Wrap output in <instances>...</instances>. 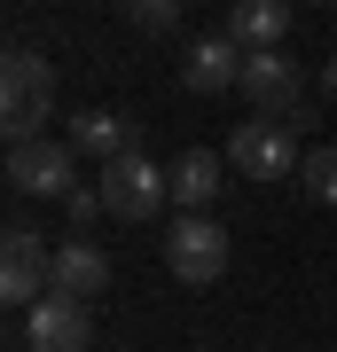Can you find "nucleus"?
<instances>
[{
	"label": "nucleus",
	"instance_id": "11",
	"mask_svg": "<svg viewBox=\"0 0 337 352\" xmlns=\"http://www.w3.org/2000/svg\"><path fill=\"white\" fill-rule=\"evenodd\" d=\"M63 141H71V157H94L102 173H110L118 157H134V126H125L118 110H87V118H71V133H63Z\"/></svg>",
	"mask_w": 337,
	"mask_h": 352
},
{
	"label": "nucleus",
	"instance_id": "10",
	"mask_svg": "<svg viewBox=\"0 0 337 352\" xmlns=\"http://www.w3.org/2000/svg\"><path fill=\"white\" fill-rule=\"evenodd\" d=\"M48 289H55V298L94 305L102 289H110V251H102V243H87V235H63V243H55V274H48Z\"/></svg>",
	"mask_w": 337,
	"mask_h": 352
},
{
	"label": "nucleus",
	"instance_id": "7",
	"mask_svg": "<svg viewBox=\"0 0 337 352\" xmlns=\"http://www.w3.org/2000/svg\"><path fill=\"white\" fill-rule=\"evenodd\" d=\"M48 274H55V243L32 235V227H8V235H0V298L32 314V305L48 298Z\"/></svg>",
	"mask_w": 337,
	"mask_h": 352
},
{
	"label": "nucleus",
	"instance_id": "8",
	"mask_svg": "<svg viewBox=\"0 0 337 352\" xmlns=\"http://www.w3.org/2000/svg\"><path fill=\"white\" fill-rule=\"evenodd\" d=\"M24 352H94V314L79 298H39L24 314Z\"/></svg>",
	"mask_w": 337,
	"mask_h": 352
},
{
	"label": "nucleus",
	"instance_id": "1",
	"mask_svg": "<svg viewBox=\"0 0 337 352\" xmlns=\"http://www.w3.org/2000/svg\"><path fill=\"white\" fill-rule=\"evenodd\" d=\"M48 118H55V63L39 47H8V63H0V133H8V149L48 141Z\"/></svg>",
	"mask_w": 337,
	"mask_h": 352
},
{
	"label": "nucleus",
	"instance_id": "4",
	"mask_svg": "<svg viewBox=\"0 0 337 352\" xmlns=\"http://www.w3.org/2000/svg\"><path fill=\"white\" fill-rule=\"evenodd\" d=\"M165 196H173V173H165L157 157H141V149L102 173V212H110V219H157Z\"/></svg>",
	"mask_w": 337,
	"mask_h": 352
},
{
	"label": "nucleus",
	"instance_id": "15",
	"mask_svg": "<svg viewBox=\"0 0 337 352\" xmlns=\"http://www.w3.org/2000/svg\"><path fill=\"white\" fill-rule=\"evenodd\" d=\"M125 24H134V32H181V0H134Z\"/></svg>",
	"mask_w": 337,
	"mask_h": 352
},
{
	"label": "nucleus",
	"instance_id": "3",
	"mask_svg": "<svg viewBox=\"0 0 337 352\" xmlns=\"http://www.w3.org/2000/svg\"><path fill=\"white\" fill-rule=\"evenodd\" d=\"M227 227L204 212V219H173V235H165V274L173 282H188V289H212L220 274H227Z\"/></svg>",
	"mask_w": 337,
	"mask_h": 352
},
{
	"label": "nucleus",
	"instance_id": "16",
	"mask_svg": "<svg viewBox=\"0 0 337 352\" xmlns=\"http://www.w3.org/2000/svg\"><path fill=\"white\" fill-rule=\"evenodd\" d=\"M63 212H71V227H79V235H87V227L102 219V188H79L71 204H63Z\"/></svg>",
	"mask_w": 337,
	"mask_h": 352
},
{
	"label": "nucleus",
	"instance_id": "5",
	"mask_svg": "<svg viewBox=\"0 0 337 352\" xmlns=\"http://www.w3.org/2000/svg\"><path fill=\"white\" fill-rule=\"evenodd\" d=\"M227 164H236L243 180H290V173L306 164V149H298V126L251 118V126H236V141H227Z\"/></svg>",
	"mask_w": 337,
	"mask_h": 352
},
{
	"label": "nucleus",
	"instance_id": "12",
	"mask_svg": "<svg viewBox=\"0 0 337 352\" xmlns=\"http://www.w3.org/2000/svg\"><path fill=\"white\" fill-rule=\"evenodd\" d=\"M220 180H227V157L220 149H181L173 157V204L188 219H204V204L220 196Z\"/></svg>",
	"mask_w": 337,
	"mask_h": 352
},
{
	"label": "nucleus",
	"instance_id": "14",
	"mask_svg": "<svg viewBox=\"0 0 337 352\" xmlns=\"http://www.w3.org/2000/svg\"><path fill=\"white\" fill-rule=\"evenodd\" d=\"M298 188H306L314 204H337V141L306 149V164H298Z\"/></svg>",
	"mask_w": 337,
	"mask_h": 352
},
{
	"label": "nucleus",
	"instance_id": "9",
	"mask_svg": "<svg viewBox=\"0 0 337 352\" xmlns=\"http://www.w3.org/2000/svg\"><path fill=\"white\" fill-rule=\"evenodd\" d=\"M290 24H298V8H290V0H227L220 39H227L236 55H275Z\"/></svg>",
	"mask_w": 337,
	"mask_h": 352
},
{
	"label": "nucleus",
	"instance_id": "6",
	"mask_svg": "<svg viewBox=\"0 0 337 352\" xmlns=\"http://www.w3.org/2000/svg\"><path fill=\"white\" fill-rule=\"evenodd\" d=\"M8 188H16V196L71 204V196H79V157H71V141H24V149H8Z\"/></svg>",
	"mask_w": 337,
	"mask_h": 352
},
{
	"label": "nucleus",
	"instance_id": "2",
	"mask_svg": "<svg viewBox=\"0 0 337 352\" xmlns=\"http://www.w3.org/2000/svg\"><path fill=\"white\" fill-rule=\"evenodd\" d=\"M236 94H243L259 118H275V126H314V94H306V78H298V63H290L283 47H275V55H243Z\"/></svg>",
	"mask_w": 337,
	"mask_h": 352
},
{
	"label": "nucleus",
	"instance_id": "13",
	"mask_svg": "<svg viewBox=\"0 0 337 352\" xmlns=\"http://www.w3.org/2000/svg\"><path fill=\"white\" fill-rule=\"evenodd\" d=\"M181 78H188L196 94H227V87L243 78V55H236V47H227V39L212 32V39H196V47L181 55Z\"/></svg>",
	"mask_w": 337,
	"mask_h": 352
},
{
	"label": "nucleus",
	"instance_id": "17",
	"mask_svg": "<svg viewBox=\"0 0 337 352\" xmlns=\"http://www.w3.org/2000/svg\"><path fill=\"white\" fill-rule=\"evenodd\" d=\"M322 94L337 102V55H329V63H322Z\"/></svg>",
	"mask_w": 337,
	"mask_h": 352
}]
</instances>
